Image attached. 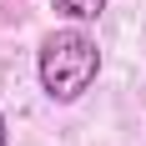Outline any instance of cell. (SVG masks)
Returning <instances> with one entry per match:
<instances>
[{
  "mask_svg": "<svg viewBox=\"0 0 146 146\" xmlns=\"http://www.w3.org/2000/svg\"><path fill=\"white\" fill-rule=\"evenodd\" d=\"M35 76H40V91L56 106H71V101H81V96L96 86V76H101V45L91 40L81 25L56 30V35L40 40Z\"/></svg>",
  "mask_w": 146,
  "mask_h": 146,
  "instance_id": "1",
  "label": "cell"
},
{
  "mask_svg": "<svg viewBox=\"0 0 146 146\" xmlns=\"http://www.w3.org/2000/svg\"><path fill=\"white\" fill-rule=\"evenodd\" d=\"M0 146H10V126H5V116H0Z\"/></svg>",
  "mask_w": 146,
  "mask_h": 146,
  "instance_id": "3",
  "label": "cell"
},
{
  "mask_svg": "<svg viewBox=\"0 0 146 146\" xmlns=\"http://www.w3.org/2000/svg\"><path fill=\"white\" fill-rule=\"evenodd\" d=\"M50 5H56V15H66L76 25H86V20H96L106 10V0H50Z\"/></svg>",
  "mask_w": 146,
  "mask_h": 146,
  "instance_id": "2",
  "label": "cell"
}]
</instances>
